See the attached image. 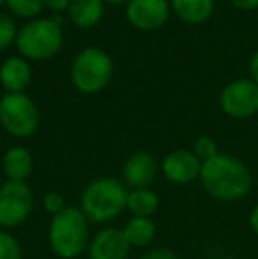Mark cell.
Here are the masks:
<instances>
[{"label":"cell","instance_id":"6da1fadb","mask_svg":"<svg viewBox=\"0 0 258 259\" xmlns=\"http://www.w3.org/2000/svg\"><path fill=\"white\" fill-rule=\"evenodd\" d=\"M200 180L210 198L223 203L244 198L253 184L249 167L237 157L223 154L202 162Z\"/></svg>","mask_w":258,"mask_h":259},{"label":"cell","instance_id":"7a4b0ae2","mask_svg":"<svg viewBox=\"0 0 258 259\" xmlns=\"http://www.w3.org/2000/svg\"><path fill=\"white\" fill-rule=\"evenodd\" d=\"M48 242L52 250L62 259H76L82 256L89 243L87 217L80 208H64L53 215L50 222Z\"/></svg>","mask_w":258,"mask_h":259},{"label":"cell","instance_id":"3957f363","mask_svg":"<svg viewBox=\"0 0 258 259\" xmlns=\"http://www.w3.org/2000/svg\"><path fill=\"white\" fill-rule=\"evenodd\" d=\"M128 194L122 182L108 177L97 178L85 187L80 205L87 219L94 222H108L126 210Z\"/></svg>","mask_w":258,"mask_h":259},{"label":"cell","instance_id":"277c9868","mask_svg":"<svg viewBox=\"0 0 258 259\" xmlns=\"http://www.w3.org/2000/svg\"><path fill=\"white\" fill-rule=\"evenodd\" d=\"M62 27L52 18H41L27 23L16 35V48L28 60H48L62 50Z\"/></svg>","mask_w":258,"mask_h":259},{"label":"cell","instance_id":"5b68a950","mask_svg":"<svg viewBox=\"0 0 258 259\" xmlns=\"http://www.w3.org/2000/svg\"><path fill=\"white\" fill-rule=\"evenodd\" d=\"M114 76V62L99 48H85L76 55L71 67L72 85L83 94L101 92Z\"/></svg>","mask_w":258,"mask_h":259},{"label":"cell","instance_id":"8992f818","mask_svg":"<svg viewBox=\"0 0 258 259\" xmlns=\"http://www.w3.org/2000/svg\"><path fill=\"white\" fill-rule=\"evenodd\" d=\"M39 109L28 96L6 94L0 99V125L14 138H28L39 127Z\"/></svg>","mask_w":258,"mask_h":259},{"label":"cell","instance_id":"52a82bcc","mask_svg":"<svg viewBox=\"0 0 258 259\" xmlns=\"http://www.w3.org/2000/svg\"><path fill=\"white\" fill-rule=\"evenodd\" d=\"M34 208V194L25 182H11L0 185V226L16 228L23 224Z\"/></svg>","mask_w":258,"mask_h":259},{"label":"cell","instance_id":"ba28073f","mask_svg":"<svg viewBox=\"0 0 258 259\" xmlns=\"http://www.w3.org/2000/svg\"><path fill=\"white\" fill-rule=\"evenodd\" d=\"M219 106L232 118H249L258 111V85L253 79H237L221 92Z\"/></svg>","mask_w":258,"mask_h":259},{"label":"cell","instance_id":"9c48e42d","mask_svg":"<svg viewBox=\"0 0 258 259\" xmlns=\"http://www.w3.org/2000/svg\"><path fill=\"white\" fill-rule=\"evenodd\" d=\"M126 16L129 23L138 30H158L168 21V0H131L128 2Z\"/></svg>","mask_w":258,"mask_h":259},{"label":"cell","instance_id":"30bf717a","mask_svg":"<svg viewBox=\"0 0 258 259\" xmlns=\"http://www.w3.org/2000/svg\"><path fill=\"white\" fill-rule=\"evenodd\" d=\"M163 175L173 184H190L200 178L202 160L190 150H175L163 159Z\"/></svg>","mask_w":258,"mask_h":259},{"label":"cell","instance_id":"8fae6325","mask_svg":"<svg viewBox=\"0 0 258 259\" xmlns=\"http://www.w3.org/2000/svg\"><path fill=\"white\" fill-rule=\"evenodd\" d=\"M129 243L117 228L101 229L89 243V259H126Z\"/></svg>","mask_w":258,"mask_h":259},{"label":"cell","instance_id":"7c38bea8","mask_svg":"<svg viewBox=\"0 0 258 259\" xmlns=\"http://www.w3.org/2000/svg\"><path fill=\"white\" fill-rule=\"evenodd\" d=\"M158 177V162L149 152H134L124 164L126 184L134 189H147Z\"/></svg>","mask_w":258,"mask_h":259},{"label":"cell","instance_id":"4fadbf2b","mask_svg":"<svg viewBox=\"0 0 258 259\" xmlns=\"http://www.w3.org/2000/svg\"><path fill=\"white\" fill-rule=\"evenodd\" d=\"M32 78L30 65L21 57H9L0 65V83L7 94H21Z\"/></svg>","mask_w":258,"mask_h":259},{"label":"cell","instance_id":"5bb4252c","mask_svg":"<svg viewBox=\"0 0 258 259\" xmlns=\"http://www.w3.org/2000/svg\"><path fill=\"white\" fill-rule=\"evenodd\" d=\"M69 20L78 28H92L104 14V0H71Z\"/></svg>","mask_w":258,"mask_h":259},{"label":"cell","instance_id":"9a60e30c","mask_svg":"<svg viewBox=\"0 0 258 259\" xmlns=\"http://www.w3.org/2000/svg\"><path fill=\"white\" fill-rule=\"evenodd\" d=\"M4 173L11 182H25L32 173V155L27 148L13 147L4 154L2 159Z\"/></svg>","mask_w":258,"mask_h":259},{"label":"cell","instance_id":"2e32d148","mask_svg":"<svg viewBox=\"0 0 258 259\" xmlns=\"http://www.w3.org/2000/svg\"><path fill=\"white\" fill-rule=\"evenodd\" d=\"M172 9L190 25L203 23L214 11V0H172Z\"/></svg>","mask_w":258,"mask_h":259},{"label":"cell","instance_id":"e0dca14e","mask_svg":"<svg viewBox=\"0 0 258 259\" xmlns=\"http://www.w3.org/2000/svg\"><path fill=\"white\" fill-rule=\"evenodd\" d=\"M122 233L129 247H147L156 236V224L151 217H133Z\"/></svg>","mask_w":258,"mask_h":259},{"label":"cell","instance_id":"ac0fdd59","mask_svg":"<svg viewBox=\"0 0 258 259\" xmlns=\"http://www.w3.org/2000/svg\"><path fill=\"white\" fill-rule=\"evenodd\" d=\"M158 194L151 189H133L128 194L126 208L133 213V217H151L158 210Z\"/></svg>","mask_w":258,"mask_h":259},{"label":"cell","instance_id":"d6986e66","mask_svg":"<svg viewBox=\"0 0 258 259\" xmlns=\"http://www.w3.org/2000/svg\"><path fill=\"white\" fill-rule=\"evenodd\" d=\"M6 6L18 18H34L41 13L45 2L43 0H6Z\"/></svg>","mask_w":258,"mask_h":259},{"label":"cell","instance_id":"ffe728a7","mask_svg":"<svg viewBox=\"0 0 258 259\" xmlns=\"http://www.w3.org/2000/svg\"><path fill=\"white\" fill-rule=\"evenodd\" d=\"M0 259H21L20 243L7 231H0Z\"/></svg>","mask_w":258,"mask_h":259},{"label":"cell","instance_id":"44dd1931","mask_svg":"<svg viewBox=\"0 0 258 259\" xmlns=\"http://www.w3.org/2000/svg\"><path fill=\"white\" fill-rule=\"evenodd\" d=\"M16 23L13 18L6 13H0V50L13 45V41H16Z\"/></svg>","mask_w":258,"mask_h":259},{"label":"cell","instance_id":"7402d4cb","mask_svg":"<svg viewBox=\"0 0 258 259\" xmlns=\"http://www.w3.org/2000/svg\"><path fill=\"white\" fill-rule=\"evenodd\" d=\"M193 154L198 157L202 162L205 160L212 159V157L217 155V145L212 138L209 136H200L198 140L195 141V147H193Z\"/></svg>","mask_w":258,"mask_h":259},{"label":"cell","instance_id":"603a6c76","mask_svg":"<svg viewBox=\"0 0 258 259\" xmlns=\"http://www.w3.org/2000/svg\"><path fill=\"white\" fill-rule=\"evenodd\" d=\"M43 206H45V210L52 215L60 213L64 208H67L64 205L62 194H59V192H48V194L43 198Z\"/></svg>","mask_w":258,"mask_h":259},{"label":"cell","instance_id":"cb8c5ba5","mask_svg":"<svg viewBox=\"0 0 258 259\" xmlns=\"http://www.w3.org/2000/svg\"><path fill=\"white\" fill-rule=\"evenodd\" d=\"M140 259H179V256L170 249H154Z\"/></svg>","mask_w":258,"mask_h":259},{"label":"cell","instance_id":"d4e9b609","mask_svg":"<svg viewBox=\"0 0 258 259\" xmlns=\"http://www.w3.org/2000/svg\"><path fill=\"white\" fill-rule=\"evenodd\" d=\"M43 2H45V6L48 7V9H52L53 13L62 14L64 11L69 9V4H71V0H43Z\"/></svg>","mask_w":258,"mask_h":259},{"label":"cell","instance_id":"484cf974","mask_svg":"<svg viewBox=\"0 0 258 259\" xmlns=\"http://www.w3.org/2000/svg\"><path fill=\"white\" fill-rule=\"evenodd\" d=\"M232 6H235L237 9L242 11H251L258 7V0H230Z\"/></svg>","mask_w":258,"mask_h":259},{"label":"cell","instance_id":"4316f807","mask_svg":"<svg viewBox=\"0 0 258 259\" xmlns=\"http://www.w3.org/2000/svg\"><path fill=\"white\" fill-rule=\"evenodd\" d=\"M249 72H251V78L253 81L258 85V52L253 55L251 62H249Z\"/></svg>","mask_w":258,"mask_h":259},{"label":"cell","instance_id":"83f0119b","mask_svg":"<svg viewBox=\"0 0 258 259\" xmlns=\"http://www.w3.org/2000/svg\"><path fill=\"white\" fill-rule=\"evenodd\" d=\"M249 226H251V229L258 235V205L249 213Z\"/></svg>","mask_w":258,"mask_h":259},{"label":"cell","instance_id":"f1b7e54d","mask_svg":"<svg viewBox=\"0 0 258 259\" xmlns=\"http://www.w3.org/2000/svg\"><path fill=\"white\" fill-rule=\"evenodd\" d=\"M104 2H110V4H124V2H131V0H104Z\"/></svg>","mask_w":258,"mask_h":259},{"label":"cell","instance_id":"f546056e","mask_svg":"<svg viewBox=\"0 0 258 259\" xmlns=\"http://www.w3.org/2000/svg\"><path fill=\"white\" fill-rule=\"evenodd\" d=\"M4 4H6V0H0V7H2V6H4Z\"/></svg>","mask_w":258,"mask_h":259}]
</instances>
